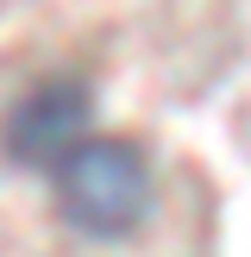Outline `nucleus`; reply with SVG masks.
<instances>
[{
	"label": "nucleus",
	"mask_w": 251,
	"mask_h": 257,
	"mask_svg": "<svg viewBox=\"0 0 251 257\" xmlns=\"http://www.w3.org/2000/svg\"><path fill=\"white\" fill-rule=\"evenodd\" d=\"M50 176H57L63 220L82 238H132L151 220V201H157L151 157L138 145H126V138H94L88 132Z\"/></svg>",
	"instance_id": "f257e3e1"
},
{
	"label": "nucleus",
	"mask_w": 251,
	"mask_h": 257,
	"mask_svg": "<svg viewBox=\"0 0 251 257\" xmlns=\"http://www.w3.org/2000/svg\"><path fill=\"white\" fill-rule=\"evenodd\" d=\"M94 125V94L75 75H44L38 88H25L7 107V125H0V151H7L19 170H57L75 145Z\"/></svg>",
	"instance_id": "f03ea898"
}]
</instances>
